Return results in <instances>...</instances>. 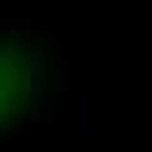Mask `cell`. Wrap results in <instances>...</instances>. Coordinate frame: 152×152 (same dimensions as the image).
Here are the masks:
<instances>
[{"label":"cell","instance_id":"cell-5","mask_svg":"<svg viewBox=\"0 0 152 152\" xmlns=\"http://www.w3.org/2000/svg\"><path fill=\"white\" fill-rule=\"evenodd\" d=\"M72 42H76L80 61H88V57H91V34H88V31H72Z\"/></svg>","mask_w":152,"mask_h":152},{"label":"cell","instance_id":"cell-2","mask_svg":"<svg viewBox=\"0 0 152 152\" xmlns=\"http://www.w3.org/2000/svg\"><path fill=\"white\" fill-rule=\"evenodd\" d=\"M46 103H50V53L34 46L27 53V110L42 114Z\"/></svg>","mask_w":152,"mask_h":152},{"label":"cell","instance_id":"cell-4","mask_svg":"<svg viewBox=\"0 0 152 152\" xmlns=\"http://www.w3.org/2000/svg\"><path fill=\"white\" fill-rule=\"evenodd\" d=\"M0 27L15 34V46H27L31 42V15L27 12H4L0 15Z\"/></svg>","mask_w":152,"mask_h":152},{"label":"cell","instance_id":"cell-3","mask_svg":"<svg viewBox=\"0 0 152 152\" xmlns=\"http://www.w3.org/2000/svg\"><path fill=\"white\" fill-rule=\"evenodd\" d=\"M23 65H27V53L15 42H0V84H15L23 76Z\"/></svg>","mask_w":152,"mask_h":152},{"label":"cell","instance_id":"cell-1","mask_svg":"<svg viewBox=\"0 0 152 152\" xmlns=\"http://www.w3.org/2000/svg\"><path fill=\"white\" fill-rule=\"evenodd\" d=\"M65 118H69L65 148L69 152H91L95 148V95L84 91V88H72V91H69Z\"/></svg>","mask_w":152,"mask_h":152}]
</instances>
